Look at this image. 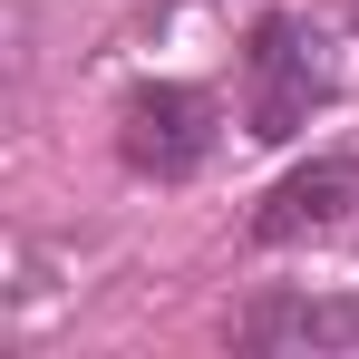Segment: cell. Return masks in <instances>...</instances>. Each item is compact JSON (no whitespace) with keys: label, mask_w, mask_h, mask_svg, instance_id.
Instances as JSON below:
<instances>
[{"label":"cell","mask_w":359,"mask_h":359,"mask_svg":"<svg viewBox=\"0 0 359 359\" xmlns=\"http://www.w3.org/2000/svg\"><path fill=\"white\" fill-rule=\"evenodd\" d=\"M330 97H340L330 39H320L301 10H262V20L243 29V136H252V146H292Z\"/></svg>","instance_id":"cell-1"},{"label":"cell","mask_w":359,"mask_h":359,"mask_svg":"<svg viewBox=\"0 0 359 359\" xmlns=\"http://www.w3.org/2000/svg\"><path fill=\"white\" fill-rule=\"evenodd\" d=\"M224 146V97L204 78H136L117 97V165L136 184H194Z\"/></svg>","instance_id":"cell-2"},{"label":"cell","mask_w":359,"mask_h":359,"mask_svg":"<svg viewBox=\"0 0 359 359\" xmlns=\"http://www.w3.org/2000/svg\"><path fill=\"white\" fill-rule=\"evenodd\" d=\"M340 233H359V156H311V165H292V175H272L262 204H252V224H243L252 252L340 243Z\"/></svg>","instance_id":"cell-3"},{"label":"cell","mask_w":359,"mask_h":359,"mask_svg":"<svg viewBox=\"0 0 359 359\" xmlns=\"http://www.w3.org/2000/svg\"><path fill=\"white\" fill-rule=\"evenodd\" d=\"M233 350H350L359 359V292H262V301H243V320H233Z\"/></svg>","instance_id":"cell-4"},{"label":"cell","mask_w":359,"mask_h":359,"mask_svg":"<svg viewBox=\"0 0 359 359\" xmlns=\"http://www.w3.org/2000/svg\"><path fill=\"white\" fill-rule=\"evenodd\" d=\"M350 29H359V0H350Z\"/></svg>","instance_id":"cell-5"}]
</instances>
